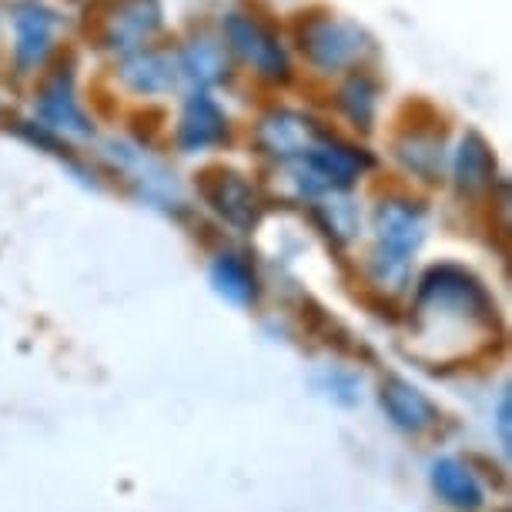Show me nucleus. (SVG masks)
<instances>
[{
  "label": "nucleus",
  "instance_id": "1a4fd4ad",
  "mask_svg": "<svg viewBox=\"0 0 512 512\" xmlns=\"http://www.w3.org/2000/svg\"><path fill=\"white\" fill-rule=\"evenodd\" d=\"M158 27V4L154 0H121L118 11L104 24V44L131 51Z\"/></svg>",
  "mask_w": 512,
  "mask_h": 512
},
{
  "label": "nucleus",
  "instance_id": "39448f33",
  "mask_svg": "<svg viewBox=\"0 0 512 512\" xmlns=\"http://www.w3.org/2000/svg\"><path fill=\"white\" fill-rule=\"evenodd\" d=\"M205 198L228 225L251 228L258 221V195L245 178L235 171H208L205 175Z\"/></svg>",
  "mask_w": 512,
  "mask_h": 512
},
{
  "label": "nucleus",
  "instance_id": "6ab92c4d",
  "mask_svg": "<svg viewBox=\"0 0 512 512\" xmlns=\"http://www.w3.org/2000/svg\"><path fill=\"white\" fill-rule=\"evenodd\" d=\"M328 215V228L335 231L338 238H349L355 231V208L349 205V201H328V205L322 208Z\"/></svg>",
  "mask_w": 512,
  "mask_h": 512
},
{
  "label": "nucleus",
  "instance_id": "4468645a",
  "mask_svg": "<svg viewBox=\"0 0 512 512\" xmlns=\"http://www.w3.org/2000/svg\"><path fill=\"white\" fill-rule=\"evenodd\" d=\"M121 77L134 91H164L175 81V64L164 54L154 51H134L128 61L121 64Z\"/></svg>",
  "mask_w": 512,
  "mask_h": 512
},
{
  "label": "nucleus",
  "instance_id": "a211bd4d",
  "mask_svg": "<svg viewBox=\"0 0 512 512\" xmlns=\"http://www.w3.org/2000/svg\"><path fill=\"white\" fill-rule=\"evenodd\" d=\"M342 108L349 111V118L362 128L372 124V114H375V84L369 77L355 74L349 84L342 88Z\"/></svg>",
  "mask_w": 512,
  "mask_h": 512
},
{
  "label": "nucleus",
  "instance_id": "dca6fc26",
  "mask_svg": "<svg viewBox=\"0 0 512 512\" xmlns=\"http://www.w3.org/2000/svg\"><path fill=\"white\" fill-rule=\"evenodd\" d=\"M211 285L218 288V295H225L235 305H245L255 298V272L238 255H221L211 265Z\"/></svg>",
  "mask_w": 512,
  "mask_h": 512
},
{
  "label": "nucleus",
  "instance_id": "20e7f679",
  "mask_svg": "<svg viewBox=\"0 0 512 512\" xmlns=\"http://www.w3.org/2000/svg\"><path fill=\"white\" fill-rule=\"evenodd\" d=\"M305 161L308 175L318 181V188H349L369 164L362 151H355L352 144H342L338 138H328V134H318Z\"/></svg>",
  "mask_w": 512,
  "mask_h": 512
},
{
  "label": "nucleus",
  "instance_id": "f257e3e1",
  "mask_svg": "<svg viewBox=\"0 0 512 512\" xmlns=\"http://www.w3.org/2000/svg\"><path fill=\"white\" fill-rule=\"evenodd\" d=\"M375 228H379V275L385 282H402L405 262L425 238V215L419 205L409 201H382L375 211Z\"/></svg>",
  "mask_w": 512,
  "mask_h": 512
},
{
  "label": "nucleus",
  "instance_id": "f3484780",
  "mask_svg": "<svg viewBox=\"0 0 512 512\" xmlns=\"http://www.w3.org/2000/svg\"><path fill=\"white\" fill-rule=\"evenodd\" d=\"M399 154H402L405 164H409L412 171H419V175H425V178H432L442 168V141L439 138L412 134V138L402 144Z\"/></svg>",
  "mask_w": 512,
  "mask_h": 512
},
{
  "label": "nucleus",
  "instance_id": "0eeeda50",
  "mask_svg": "<svg viewBox=\"0 0 512 512\" xmlns=\"http://www.w3.org/2000/svg\"><path fill=\"white\" fill-rule=\"evenodd\" d=\"M315 138H318V128L295 111H272L258 124V141H262V148L278 154V158H292V154H302L305 158Z\"/></svg>",
  "mask_w": 512,
  "mask_h": 512
},
{
  "label": "nucleus",
  "instance_id": "423d86ee",
  "mask_svg": "<svg viewBox=\"0 0 512 512\" xmlns=\"http://www.w3.org/2000/svg\"><path fill=\"white\" fill-rule=\"evenodd\" d=\"M54 27H57L54 14L47 11L44 4H37V0H21V4L14 7V34H17L14 54H17V64H21V67L41 64L47 47H51Z\"/></svg>",
  "mask_w": 512,
  "mask_h": 512
},
{
  "label": "nucleus",
  "instance_id": "f03ea898",
  "mask_svg": "<svg viewBox=\"0 0 512 512\" xmlns=\"http://www.w3.org/2000/svg\"><path fill=\"white\" fill-rule=\"evenodd\" d=\"M298 41H302L308 61L322 67V71H342V67L355 64L372 44L359 24L335 14L305 17L302 27H298Z\"/></svg>",
  "mask_w": 512,
  "mask_h": 512
},
{
  "label": "nucleus",
  "instance_id": "f8f14e48",
  "mask_svg": "<svg viewBox=\"0 0 512 512\" xmlns=\"http://www.w3.org/2000/svg\"><path fill=\"white\" fill-rule=\"evenodd\" d=\"M432 489H436L439 496L456 509L472 512V509L482 506V486L459 459H436L432 462Z\"/></svg>",
  "mask_w": 512,
  "mask_h": 512
},
{
  "label": "nucleus",
  "instance_id": "9d476101",
  "mask_svg": "<svg viewBox=\"0 0 512 512\" xmlns=\"http://www.w3.org/2000/svg\"><path fill=\"white\" fill-rule=\"evenodd\" d=\"M228 134V121L225 114L215 101L208 98V94H195V98L188 101L185 114H181V148L185 151H201V148H211V144L225 141Z\"/></svg>",
  "mask_w": 512,
  "mask_h": 512
},
{
  "label": "nucleus",
  "instance_id": "aec40b11",
  "mask_svg": "<svg viewBox=\"0 0 512 512\" xmlns=\"http://www.w3.org/2000/svg\"><path fill=\"white\" fill-rule=\"evenodd\" d=\"M499 442H502V449H512V436H509V395H502V402H499Z\"/></svg>",
  "mask_w": 512,
  "mask_h": 512
},
{
  "label": "nucleus",
  "instance_id": "ddd939ff",
  "mask_svg": "<svg viewBox=\"0 0 512 512\" xmlns=\"http://www.w3.org/2000/svg\"><path fill=\"white\" fill-rule=\"evenodd\" d=\"M492 175H496V161H492V151L486 148V141L479 134H466L459 144L456 154V181L462 191H482L492 185Z\"/></svg>",
  "mask_w": 512,
  "mask_h": 512
},
{
  "label": "nucleus",
  "instance_id": "9b49d317",
  "mask_svg": "<svg viewBox=\"0 0 512 512\" xmlns=\"http://www.w3.org/2000/svg\"><path fill=\"white\" fill-rule=\"evenodd\" d=\"M41 118L51 124V128L61 131H74V134H88V121H84L81 108L74 104V91H71V74L57 71L51 81L44 84L41 91Z\"/></svg>",
  "mask_w": 512,
  "mask_h": 512
},
{
  "label": "nucleus",
  "instance_id": "2eb2a0df",
  "mask_svg": "<svg viewBox=\"0 0 512 512\" xmlns=\"http://www.w3.org/2000/svg\"><path fill=\"white\" fill-rule=\"evenodd\" d=\"M178 67L185 71L188 81H195L198 88H208V84L221 81L228 74V61H225V51L211 41H191L185 51H181V61Z\"/></svg>",
  "mask_w": 512,
  "mask_h": 512
},
{
  "label": "nucleus",
  "instance_id": "7ed1b4c3",
  "mask_svg": "<svg viewBox=\"0 0 512 512\" xmlns=\"http://www.w3.org/2000/svg\"><path fill=\"white\" fill-rule=\"evenodd\" d=\"M225 37H228L231 51L238 57H245L262 77H275V81L288 77L285 47L278 44V37L268 31L262 21L245 17V14H231L225 21Z\"/></svg>",
  "mask_w": 512,
  "mask_h": 512
},
{
  "label": "nucleus",
  "instance_id": "6e6552de",
  "mask_svg": "<svg viewBox=\"0 0 512 512\" xmlns=\"http://www.w3.org/2000/svg\"><path fill=\"white\" fill-rule=\"evenodd\" d=\"M379 399H382L385 415H389V419L405 432H422L425 425H432L439 419L436 405H432L419 389H415V385H409L405 379H385Z\"/></svg>",
  "mask_w": 512,
  "mask_h": 512
}]
</instances>
